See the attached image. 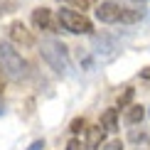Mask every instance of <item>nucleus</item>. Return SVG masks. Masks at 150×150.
Masks as SVG:
<instances>
[{"label":"nucleus","instance_id":"nucleus-1","mask_svg":"<svg viewBox=\"0 0 150 150\" xmlns=\"http://www.w3.org/2000/svg\"><path fill=\"white\" fill-rule=\"evenodd\" d=\"M0 69H3V74H8L10 79L20 81L27 74V64H25V59L20 57L17 49H12L10 45L0 42Z\"/></svg>","mask_w":150,"mask_h":150},{"label":"nucleus","instance_id":"nucleus-2","mask_svg":"<svg viewBox=\"0 0 150 150\" xmlns=\"http://www.w3.org/2000/svg\"><path fill=\"white\" fill-rule=\"evenodd\" d=\"M57 20H59V27L67 30V32H71V35H91L93 32V22L84 15V12L62 8L57 12Z\"/></svg>","mask_w":150,"mask_h":150},{"label":"nucleus","instance_id":"nucleus-3","mask_svg":"<svg viewBox=\"0 0 150 150\" xmlns=\"http://www.w3.org/2000/svg\"><path fill=\"white\" fill-rule=\"evenodd\" d=\"M40 52H42V57L47 59V64L52 67L54 71H59V74L69 71V54H67V47L62 45V42L47 40V42H42Z\"/></svg>","mask_w":150,"mask_h":150},{"label":"nucleus","instance_id":"nucleus-4","mask_svg":"<svg viewBox=\"0 0 150 150\" xmlns=\"http://www.w3.org/2000/svg\"><path fill=\"white\" fill-rule=\"evenodd\" d=\"M121 12H123V5H118L116 0H103L96 8V20L103 25H116L121 22Z\"/></svg>","mask_w":150,"mask_h":150},{"label":"nucleus","instance_id":"nucleus-5","mask_svg":"<svg viewBox=\"0 0 150 150\" xmlns=\"http://www.w3.org/2000/svg\"><path fill=\"white\" fill-rule=\"evenodd\" d=\"M8 35H10V40L15 42V45H20V47H32V45H35V35L30 32V30L25 27V25H22L20 20L10 22Z\"/></svg>","mask_w":150,"mask_h":150},{"label":"nucleus","instance_id":"nucleus-6","mask_svg":"<svg viewBox=\"0 0 150 150\" xmlns=\"http://www.w3.org/2000/svg\"><path fill=\"white\" fill-rule=\"evenodd\" d=\"M32 25L42 32H57L54 30V20H52V10L49 8H35L32 10Z\"/></svg>","mask_w":150,"mask_h":150},{"label":"nucleus","instance_id":"nucleus-7","mask_svg":"<svg viewBox=\"0 0 150 150\" xmlns=\"http://www.w3.org/2000/svg\"><path fill=\"white\" fill-rule=\"evenodd\" d=\"M103 140H106V128L101 126V123H98V126L86 128V148H89V150L101 148V145H103Z\"/></svg>","mask_w":150,"mask_h":150},{"label":"nucleus","instance_id":"nucleus-8","mask_svg":"<svg viewBox=\"0 0 150 150\" xmlns=\"http://www.w3.org/2000/svg\"><path fill=\"white\" fill-rule=\"evenodd\" d=\"M143 118H145V108H143V106H138V103L128 106L126 113H123V121H126L128 126H135V123H140Z\"/></svg>","mask_w":150,"mask_h":150},{"label":"nucleus","instance_id":"nucleus-9","mask_svg":"<svg viewBox=\"0 0 150 150\" xmlns=\"http://www.w3.org/2000/svg\"><path fill=\"white\" fill-rule=\"evenodd\" d=\"M143 8H128V5H123V12H121V22L123 25H133V22H138L143 20Z\"/></svg>","mask_w":150,"mask_h":150},{"label":"nucleus","instance_id":"nucleus-10","mask_svg":"<svg viewBox=\"0 0 150 150\" xmlns=\"http://www.w3.org/2000/svg\"><path fill=\"white\" fill-rule=\"evenodd\" d=\"M101 126L106 130H116L118 128V108H106L101 113Z\"/></svg>","mask_w":150,"mask_h":150},{"label":"nucleus","instance_id":"nucleus-11","mask_svg":"<svg viewBox=\"0 0 150 150\" xmlns=\"http://www.w3.org/2000/svg\"><path fill=\"white\" fill-rule=\"evenodd\" d=\"M133 93H135V89H126L123 91V96H118V108H128L130 101H133Z\"/></svg>","mask_w":150,"mask_h":150},{"label":"nucleus","instance_id":"nucleus-12","mask_svg":"<svg viewBox=\"0 0 150 150\" xmlns=\"http://www.w3.org/2000/svg\"><path fill=\"white\" fill-rule=\"evenodd\" d=\"M69 130H71V133H81V130H86V118H74Z\"/></svg>","mask_w":150,"mask_h":150},{"label":"nucleus","instance_id":"nucleus-13","mask_svg":"<svg viewBox=\"0 0 150 150\" xmlns=\"http://www.w3.org/2000/svg\"><path fill=\"white\" fill-rule=\"evenodd\" d=\"M59 3H69V5H74L76 10H89V5L93 3V0H59Z\"/></svg>","mask_w":150,"mask_h":150},{"label":"nucleus","instance_id":"nucleus-14","mask_svg":"<svg viewBox=\"0 0 150 150\" xmlns=\"http://www.w3.org/2000/svg\"><path fill=\"white\" fill-rule=\"evenodd\" d=\"M67 150H89V148H86V143H81L79 138H71L67 143Z\"/></svg>","mask_w":150,"mask_h":150},{"label":"nucleus","instance_id":"nucleus-15","mask_svg":"<svg viewBox=\"0 0 150 150\" xmlns=\"http://www.w3.org/2000/svg\"><path fill=\"white\" fill-rule=\"evenodd\" d=\"M101 150H123V143L121 140H111V143H106Z\"/></svg>","mask_w":150,"mask_h":150},{"label":"nucleus","instance_id":"nucleus-16","mask_svg":"<svg viewBox=\"0 0 150 150\" xmlns=\"http://www.w3.org/2000/svg\"><path fill=\"white\" fill-rule=\"evenodd\" d=\"M42 148H45V140H35V143H32V145H30L27 150H42Z\"/></svg>","mask_w":150,"mask_h":150},{"label":"nucleus","instance_id":"nucleus-17","mask_svg":"<svg viewBox=\"0 0 150 150\" xmlns=\"http://www.w3.org/2000/svg\"><path fill=\"white\" fill-rule=\"evenodd\" d=\"M140 79H148V81H150V67H145V69L140 71Z\"/></svg>","mask_w":150,"mask_h":150},{"label":"nucleus","instance_id":"nucleus-18","mask_svg":"<svg viewBox=\"0 0 150 150\" xmlns=\"http://www.w3.org/2000/svg\"><path fill=\"white\" fill-rule=\"evenodd\" d=\"M143 138V133H138V130H133V133H130V140H135V143H138Z\"/></svg>","mask_w":150,"mask_h":150},{"label":"nucleus","instance_id":"nucleus-19","mask_svg":"<svg viewBox=\"0 0 150 150\" xmlns=\"http://www.w3.org/2000/svg\"><path fill=\"white\" fill-rule=\"evenodd\" d=\"M3 91H5V76L0 74V93H3Z\"/></svg>","mask_w":150,"mask_h":150},{"label":"nucleus","instance_id":"nucleus-20","mask_svg":"<svg viewBox=\"0 0 150 150\" xmlns=\"http://www.w3.org/2000/svg\"><path fill=\"white\" fill-rule=\"evenodd\" d=\"M138 3H140V0H138Z\"/></svg>","mask_w":150,"mask_h":150}]
</instances>
